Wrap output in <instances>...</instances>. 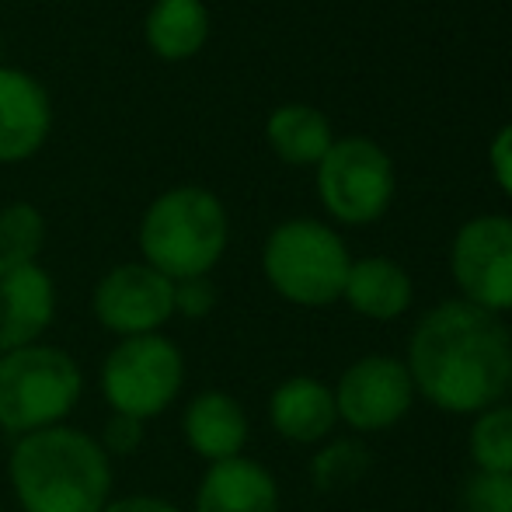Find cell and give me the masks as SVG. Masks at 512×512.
Segmentation results:
<instances>
[{
  "instance_id": "d6986e66",
  "label": "cell",
  "mask_w": 512,
  "mask_h": 512,
  "mask_svg": "<svg viewBox=\"0 0 512 512\" xmlns=\"http://www.w3.org/2000/svg\"><path fill=\"white\" fill-rule=\"evenodd\" d=\"M467 453H471L474 471L488 474H512V405L485 408L474 415L467 429Z\"/></svg>"
},
{
  "instance_id": "9c48e42d",
  "label": "cell",
  "mask_w": 512,
  "mask_h": 512,
  "mask_svg": "<svg viewBox=\"0 0 512 512\" xmlns=\"http://www.w3.org/2000/svg\"><path fill=\"white\" fill-rule=\"evenodd\" d=\"M331 391H335L338 422L349 425L352 436L394 429L418 401L405 359L387 352L359 356L356 363L345 366Z\"/></svg>"
},
{
  "instance_id": "9a60e30c",
  "label": "cell",
  "mask_w": 512,
  "mask_h": 512,
  "mask_svg": "<svg viewBox=\"0 0 512 512\" xmlns=\"http://www.w3.org/2000/svg\"><path fill=\"white\" fill-rule=\"evenodd\" d=\"M279 506L276 474L251 457L209 464L196 488V512H279Z\"/></svg>"
},
{
  "instance_id": "e0dca14e",
  "label": "cell",
  "mask_w": 512,
  "mask_h": 512,
  "mask_svg": "<svg viewBox=\"0 0 512 512\" xmlns=\"http://www.w3.org/2000/svg\"><path fill=\"white\" fill-rule=\"evenodd\" d=\"M265 140H269L272 154L290 168H317L335 143V133L321 108L286 102L272 108L269 122H265Z\"/></svg>"
},
{
  "instance_id": "5bb4252c",
  "label": "cell",
  "mask_w": 512,
  "mask_h": 512,
  "mask_svg": "<svg viewBox=\"0 0 512 512\" xmlns=\"http://www.w3.org/2000/svg\"><path fill=\"white\" fill-rule=\"evenodd\" d=\"M269 425L297 446H321L338 425L335 391L317 377H286L269 394Z\"/></svg>"
},
{
  "instance_id": "4fadbf2b",
  "label": "cell",
  "mask_w": 512,
  "mask_h": 512,
  "mask_svg": "<svg viewBox=\"0 0 512 512\" xmlns=\"http://www.w3.org/2000/svg\"><path fill=\"white\" fill-rule=\"evenodd\" d=\"M182 432L196 457H203L206 464H220V460L244 457L251 422L234 394L209 387V391H199L189 401L182 415Z\"/></svg>"
},
{
  "instance_id": "603a6c76",
  "label": "cell",
  "mask_w": 512,
  "mask_h": 512,
  "mask_svg": "<svg viewBox=\"0 0 512 512\" xmlns=\"http://www.w3.org/2000/svg\"><path fill=\"white\" fill-rule=\"evenodd\" d=\"M143 439H147V422H140V418H129V415H108L105 429H102V439H98V446L108 453V460L112 457H133L136 450L143 446Z\"/></svg>"
},
{
  "instance_id": "44dd1931",
  "label": "cell",
  "mask_w": 512,
  "mask_h": 512,
  "mask_svg": "<svg viewBox=\"0 0 512 512\" xmlns=\"http://www.w3.org/2000/svg\"><path fill=\"white\" fill-rule=\"evenodd\" d=\"M46 244V220L32 203H11L0 209V258L39 262Z\"/></svg>"
},
{
  "instance_id": "4316f807",
  "label": "cell",
  "mask_w": 512,
  "mask_h": 512,
  "mask_svg": "<svg viewBox=\"0 0 512 512\" xmlns=\"http://www.w3.org/2000/svg\"><path fill=\"white\" fill-rule=\"evenodd\" d=\"M0 67H4V39H0Z\"/></svg>"
},
{
  "instance_id": "ba28073f",
  "label": "cell",
  "mask_w": 512,
  "mask_h": 512,
  "mask_svg": "<svg viewBox=\"0 0 512 512\" xmlns=\"http://www.w3.org/2000/svg\"><path fill=\"white\" fill-rule=\"evenodd\" d=\"M450 276L460 300L512 314V216L481 213L460 223L450 241Z\"/></svg>"
},
{
  "instance_id": "5b68a950",
  "label": "cell",
  "mask_w": 512,
  "mask_h": 512,
  "mask_svg": "<svg viewBox=\"0 0 512 512\" xmlns=\"http://www.w3.org/2000/svg\"><path fill=\"white\" fill-rule=\"evenodd\" d=\"M84 394V373L56 345H25L0 356V429L11 436L63 425Z\"/></svg>"
},
{
  "instance_id": "7c38bea8",
  "label": "cell",
  "mask_w": 512,
  "mask_h": 512,
  "mask_svg": "<svg viewBox=\"0 0 512 512\" xmlns=\"http://www.w3.org/2000/svg\"><path fill=\"white\" fill-rule=\"evenodd\" d=\"M53 129L49 91L28 70L0 67V164H21L42 150Z\"/></svg>"
},
{
  "instance_id": "7a4b0ae2",
  "label": "cell",
  "mask_w": 512,
  "mask_h": 512,
  "mask_svg": "<svg viewBox=\"0 0 512 512\" xmlns=\"http://www.w3.org/2000/svg\"><path fill=\"white\" fill-rule=\"evenodd\" d=\"M21 512H102L112 502V460L70 425L21 436L7 460Z\"/></svg>"
},
{
  "instance_id": "484cf974",
  "label": "cell",
  "mask_w": 512,
  "mask_h": 512,
  "mask_svg": "<svg viewBox=\"0 0 512 512\" xmlns=\"http://www.w3.org/2000/svg\"><path fill=\"white\" fill-rule=\"evenodd\" d=\"M102 512H182L175 502L161 499V495H126V499H112Z\"/></svg>"
},
{
  "instance_id": "30bf717a",
  "label": "cell",
  "mask_w": 512,
  "mask_h": 512,
  "mask_svg": "<svg viewBox=\"0 0 512 512\" xmlns=\"http://www.w3.org/2000/svg\"><path fill=\"white\" fill-rule=\"evenodd\" d=\"M95 317L119 338L157 335L175 317V283L147 262H126L108 269L91 297Z\"/></svg>"
},
{
  "instance_id": "cb8c5ba5",
  "label": "cell",
  "mask_w": 512,
  "mask_h": 512,
  "mask_svg": "<svg viewBox=\"0 0 512 512\" xmlns=\"http://www.w3.org/2000/svg\"><path fill=\"white\" fill-rule=\"evenodd\" d=\"M213 307H216V286L209 276L175 283V314L189 317V321H203V317L213 314Z\"/></svg>"
},
{
  "instance_id": "3957f363",
  "label": "cell",
  "mask_w": 512,
  "mask_h": 512,
  "mask_svg": "<svg viewBox=\"0 0 512 512\" xmlns=\"http://www.w3.org/2000/svg\"><path fill=\"white\" fill-rule=\"evenodd\" d=\"M136 241L143 262L171 283L209 276L230 244L227 206L203 185H175L147 206Z\"/></svg>"
},
{
  "instance_id": "d4e9b609",
  "label": "cell",
  "mask_w": 512,
  "mask_h": 512,
  "mask_svg": "<svg viewBox=\"0 0 512 512\" xmlns=\"http://www.w3.org/2000/svg\"><path fill=\"white\" fill-rule=\"evenodd\" d=\"M488 168H492V178L502 192L512 199V122L499 129L492 136V147H488Z\"/></svg>"
},
{
  "instance_id": "ac0fdd59",
  "label": "cell",
  "mask_w": 512,
  "mask_h": 512,
  "mask_svg": "<svg viewBox=\"0 0 512 512\" xmlns=\"http://www.w3.org/2000/svg\"><path fill=\"white\" fill-rule=\"evenodd\" d=\"M143 39L161 60H192L209 39V7L203 0H154L143 18Z\"/></svg>"
},
{
  "instance_id": "2e32d148",
  "label": "cell",
  "mask_w": 512,
  "mask_h": 512,
  "mask_svg": "<svg viewBox=\"0 0 512 512\" xmlns=\"http://www.w3.org/2000/svg\"><path fill=\"white\" fill-rule=\"evenodd\" d=\"M342 300L366 321L391 324L415 304V283L401 262L387 255H366L352 262Z\"/></svg>"
},
{
  "instance_id": "6da1fadb",
  "label": "cell",
  "mask_w": 512,
  "mask_h": 512,
  "mask_svg": "<svg viewBox=\"0 0 512 512\" xmlns=\"http://www.w3.org/2000/svg\"><path fill=\"white\" fill-rule=\"evenodd\" d=\"M405 366L415 398L446 415H478L512 391V342L499 314L443 300L415 321Z\"/></svg>"
},
{
  "instance_id": "83f0119b",
  "label": "cell",
  "mask_w": 512,
  "mask_h": 512,
  "mask_svg": "<svg viewBox=\"0 0 512 512\" xmlns=\"http://www.w3.org/2000/svg\"><path fill=\"white\" fill-rule=\"evenodd\" d=\"M506 328H509V342H512V321H509V324H506Z\"/></svg>"
},
{
  "instance_id": "52a82bcc",
  "label": "cell",
  "mask_w": 512,
  "mask_h": 512,
  "mask_svg": "<svg viewBox=\"0 0 512 512\" xmlns=\"http://www.w3.org/2000/svg\"><path fill=\"white\" fill-rule=\"evenodd\" d=\"M317 199L331 220L345 227H370L391 209L398 175L380 143L366 136H342L317 164Z\"/></svg>"
},
{
  "instance_id": "7402d4cb",
  "label": "cell",
  "mask_w": 512,
  "mask_h": 512,
  "mask_svg": "<svg viewBox=\"0 0 512 512\" xmlns=\"http://www.w3.org/2000/svg\"><path fill=\"white\" fill-rule=\"evenodd\" d=\"M460 512H512V474L471 471L457 495Z\"/></svg>"
},
{
  "instance_id": "8fae6325",
  "label": "cell",
  "mask_w": 512,
  "mask_h": 512,
  "mask_svg": "<svg viewBox=\"0 0 512 512\" xmlns=\"http://www.w3.org/2000/svg\"><path fill=\"white\" fill-rule=\"evenodd\" d=\"M56 314L53 276L39 262L0 258V356L35 345Z\"/></svg>"
},
{
  "instance_id": "277c9868",
  "label": "cell",
  "mask_w": 512,
  "mask_h": 512,
  "mask_svg": "<svg viewBox=\"0 0 512 512\" xmlns=\"http://www.w3.org/2000/svg\"><path fill=\"white\" fill-rule=\"evenodd\" d=\"M352 255L328 223L297 216L272 227L262 248L269 286L293 307H331L342 300Z\"/></svg>"
},
{
  "instance_id": "8992f818",
  "label": "cell",
  "mask_w": 512,
  "mask_h": 512,
  "mask_svg": "<svg viewBox=\"0 0 512 512\" xmlns=\"http://www.w3.org/2000/svg\"><path fill=\"white\" fill-rule=\"evenodd\" d=\"M185 384V356L171 338H119L102 363V394L115 415L150 422L164 415Z\"/></svg>"
},
{
  "instance_id": "ffe728a7",
  "label": "cell",
  "mask_w": 512,
  "mask_h": 512,
  "mask_svg": "<svg viewBox=\"0 0 512 512\" xmlns=\"http://www.w3.org/2000/svg\"><path fill=\"white\" fill-rule=\"evenodd\" d=\"M370 471V446L359 436L324 439L321 450L310 457V481L317 492H345L359 485Z\"/></svg>"
}]
</instances>
